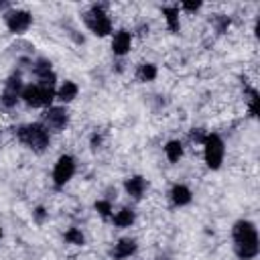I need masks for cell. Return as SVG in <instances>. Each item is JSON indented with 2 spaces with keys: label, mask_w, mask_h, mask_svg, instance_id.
I'll list each match as a JSON object with an SVG mask.
<instances>
[{
  "label": "cell",
  "mask_w": 260,
  "mask_h": 260,
  "mask_svg": "<svg viewBox=\"0 0 260 260\" xmlns=\"http://www.w3.org/2000/svg\"><path fill=\"white\" fill-rule=\"evenodd\" d=\"M250 93V114L256 116L258 114V91L256 89H248Z\"/></svg>",
  "instance_id": "obj_22"
},
{
  "label": "cell",
  "mask_w": 260,
  "mask_h": 260,
  "mask_svg": "<svg viewBox=\"0 0 260 260\" xmlns=\"http://www.w3.org/2000/svg\"><path fill=\"white\" fill-rule=\"evenodd\" d=\"M75 173V160L69 156V154H63L57 165H55V171H53V181L57 187H63Z\"/></svg>",
  "instance_id": "obj_6"
},
{
  "label": "cell",
  "mask_w": 260,
  "mask_h": 260,
  "mask_svg": "<svg viewBox=\"0 0 260 260\" xmlns=\"http://www.w3.org/2000/svg\"><path fill=\"white\" fill-rule=\"evenodd\" d=\"M20 93H22V81H20V75H12V77H8L6 83H4V91H2V104H4L6 108L14 106L16 100L20 98Z\"/></svg>",
  "instance_id": "obj_8"
},
{
  "label": "cell",
  "mask_w": 260,
  "mask_h": 260,
  "mask_svg": "<svg viewBox=\"0 0 260 260\" xmlns=\"http://www.w3.org/2000/svg\"><path fill=\"white\" fill-rule=\"evenodd\" d=\"M183 8L189 10V12H195L201 8V2H183Z\"/></svg>",
  "instance_id": "obj_24"
},
{
  "label": "cell",
  "mask_w": 260,
  "mask_h": 260,
  "mask_svg": "<svg viewBox=\"0 0 260 260\" xmlns=\"http://www.w3.org/2000/svg\"><path fill=\"white\" fill-rule=\"evenodd\" d=\"M0 238H2V232H0Z\"/></svg>",
  "instance_id": "obj_26"
},
{
  "label": "cell",
  "mask_w": 260,
  "mask_h": 260,
  "mask_svg": "<svg viewBox=\"0 0 260 260\" xmlns=\"http://www.w3.org/2000/svg\"><path fill=\"white\" fill-rule=\"evenodd\" d=\"M234 244H236V256L240 260H252L258 256L260 246H258V232L254 223L250 221H238L234 225Z\"/></svg>",
  "instance_id": "obj_1"
},
{
  "label": "cell",
  "mask_w": 260,
  "mask_h": 260,
  "mask_svg": "<svg viewBox=\"0 0 260 260\" xmlns=\"http://www.w3.org/2000/svg\"><path fill=\"white\" fill-rule=\"evenodd\" d=\"M171 201H173L175 205H179V207L191 203V191H189V187H185V185H175V187L171 189Z\"/></svg>",
  "instance_id": "obj_12"
},
{
  "label": "cell",
  "mask_w": 260,
  "mask_h": 260,
  "mask_svg": "<svg viewBox=\"0 0 260 260\" xmlns=\"http://www.w3.org/2000/svg\"><path fill=\"white\" fill-rule=\"evenodd\" d=\"M228 24H230V18L228 16H223V14H217L215 16V30L217 32H223L228 28Z\"/></svg>",
  "instance_id": "obj_23"
},
{
  "label": "cell",
  "mask_w": 260,
  "mask_h": 260,
  "mask_svg": "<svg viewBox=\"0 0 260 260\" xmlns=\"http://www.w3.org/2000/svg\"><path fill=\"white\" fill-rule=\"evenodd\" d=\"M32 71H35V75L41 79V77H45V75H49V73H53L51 71V63L47 61V59H39L35 65H32Z\"/></svg>",
  "instance_id": "obj_19"
},
{
  "label": "cell",
  "mask_w": 260,
  "mask_h": 260,
  "mask_svg": "<svg viewBox=\"0 0 260 260\" xmlns=\"http://www.w3.org/2000/svg\"><path fill=\"white\" fill-rule=\"evenodd\" d=\"M162 14H165V20H167V26L171 32H177L179 30V8L177 6H165L162 8Z\"/></svg>",
  "instance_id": "obj_14"
},
{
  "label": "cell",
  "mask_w": 260,
  "mask_h": 260,
  "mask_svg": "<svg viewBox=\"0 0 260 260\" xmlns=\"http://www.w3.org/2000/svg\"><path fill=\"white\" fill-rule=\"evenodd\" d=\"M132 221H134V211L128 209V207L120 209V211L114 215V223H116L118 228H128Z\"/></svg>",
  "instance_id": "obj_17"
},
{
  "label": "cell",
  "mask_w": 260,
  "mask_h": 260,
  "mask_svg": "<svg viewBox=\"0 0 260 260\" xmlns=\"http://www.w3.org/2000/svg\"><path fill=\"white\" fill-rule=\"evenodd\" d=\"M45 124L51 130H63L67 126V112L63 108H49L45 112Z\"/></svg>",
  "instance_id": "obj_9"
},
{
  "label": "cell",
  "mask_w": 260,
  "mask_h": 260,
  "mask_svg": "<svg viewBox=\"0 0 260 260\" xmlns=\"http://www.w3.org/2000/svg\"><path fill=\"white\" fill-rule=\"evenodd\" d=\"M136 77H138L140 81H152V79L156 77V67H154L152 63H142V65L138 67V71H136Z\"/></svg>",
  "instance_id": "obj_18"
},
{
  "label": "cell",
  "mask_w": 260,
  "mask_h": 260,
  "mask_svg": "<svg viewBox=\"0 0 260 260\" xmlns=\"http://www.w3.org/2000/svg\"><path fill=\"white\" fill-rule=\"evenodd\" d=\"M32 22V16L26 10H12L6 14V26L10 32H24Z\"/></svg>",
  "instance_id": "obj_7"
},
{
  "label": "cell",
  "mask_w": 260,
  "mask_h": 260,
  "mask_svg": "<svg viewBox=\"0 0 260 260\" xmlns=\"http://www.w3.org/2000/svg\"><path fill=\"white\" fill-rule=\"evenodd\" d=\"M35 217H37V221H43V219H45V209H43V207H37Z\"/></svg>",
  "instance_id": "obj_25"
},
{
  "label": "cell",
  "mask_w": 260,
  "mask_h": 260,
  "mask_svg": "<svg viewBox=\"0 0 260 260\" xmlns=\"http://www.w3.org/2000/svg\"><path fill=\"white\" fill-rule=\"evenodd\" d=\"M130 41H132V37L128 30H118L114 35V41H112V51L116 55H126L130 51Z\"/></svg>",
  "instance_id": "obj_10"
},
{
  "label": "cell",
  "mask_w": 260,
  "mask_h": 260,
  "mask_svg": "<svg viewBox=\"0 0 260 260\" xmlns=\"http://www.w3.org/2000/svg\"><path fill=\"white\" fill-rule=\"evenodd\" d=\"M65 242L75 244V246H81V244L85 242V238H83V234H81L77 228H71V230L65 232Z\"/></svg>",
  "instance_id": "obj_20"
},
{
  "label": "cell",
  "mask_w": 260,
  "mask_h": 260,
  "mask_svg": "<svg viewBox=\"0 0 260 260\" xmlns=\"http://www.w3.org/2000/svg\"><path fill=\"white\" fill-rule=\"evenodd\" d=\"M124 187H126V191H128V195H130V197L140 199V197H142V193H144L146 183H144V179H142V177H130V179H126Z\"/></svg>",
  "instance_id": "obj_13"
},
{
  "label": "cell",
  "mask_w": 260,
  "mask_h": 260,
  "mask_svg": "<svg viewBox=\"0 0 260 260\" xmlns=\"http://www.w3.org/2000/svg\"><path fill=\"white\" fill-rule=\"evenodd\" d=\"M83 20H85L87 28H89L93 35H98V37H106L108 32H112V20H110V16L106 14V10H104L102 4L91 6V8L83 14Z\"/></svg>",
  "instance_id": "obj_3"
},
{
  "label": "cell",
  "mask_w": 260,
  "mask_h": 260,
  "mask_svg": "<svg viewBox=\"0 0 260 260\" xmlns=\"http://www.w3.org/2000/svg\"><path fill=\"white\" fill-rule=\"evenodd\" d=\"M165 152H167V158H169L171 162H177V160L183 156V144H181L179 140H171V142H167Z\"/></svg>",
  "instance_id": "obj_16"
},
{
  "label": "cell",
  "mask_w": 260,
  "mask_h": 260,
  "mask_svg": "<svg viewBox=\"0 0 260 260\" xmlns=\"http://www.w3.org/2000/svg\"><path fill=\"white\" fill-rule=\"evenodd\" d=\"M16 136L22 144H26L28 148H32L35 152H43L47 146H49V132H47V126L43 124H26V126H20L16 130Z\"/></svg>",
  "instance_id": "obj_2"
},
{
  "label": "cell",
  "mask_w": 260,
  "mask_h": 260,
  "mask_svg": "<svg viewBox=\"0 0 260 260\" xmlns=\"http://www.w3.org/2000/svg\"><path fill=\"white\" fill-rule=\"evenodd\" d=\"M20 98H22L28 106H32V108H41V106H49V104L53 102V98H55V89H53V87H47V85H39V83H35V85H26V87H22Z\"/></svg>",
  "instance_id": "obj_4"
},
{
  "label": "cell",
  "mask_w": 260,
  "mask_h": 260,
  "mask_svg": "<svg viewBox=\"0 0 260 260\" xmlns=\"http://www.w3.org/2000/svg\"><path fill=\"white\" fill-rule=\"evenodd\" d=\"M95 209H98V213L102 215V217H110V211H112V205H110V201H98L95 203Z\"/></svg>",
  "instance_id": "obj_21"
},
{
  "label": "cell",
  "mask_w": 260,
  "mask_h": 260,
  "mask_svg": "<svg viewBox=\"0 0 260 260\" xmlns=\"http://www.w3.org/2000/svg\"><path fill=\"white\" fill-rule=\"evenodd\" d=\"M203 154L209 169H219L223 162V140L217 134H205L203 140Z\"/></svg>",
  "instance_id": "obj_5"
},
{
  "label": "cell",
  "mask_w": 260,
  "mask_h": 260,
  "mask_svg": "<svg viewBox=\"0 0 260 260\" xmlns=\"http://www.w3.org/2000/svg\"><path fill=\"white\" fill-rule=\"evenodd\" d=\"M61 102H71L75 95H77V85L73 83V81H65L61 87H59V91L55 93Z\"/></svg>",
  "instance_id": "obj_15"
},
{
  "label": "cell",
  "mask_w": 260,
  "mask_h": 260,
  "mask_svg": "<svg viewBox=\"0 0 260 260\" xmlns=\"http://www.w3.org/2000/svg\"><path fill=\"white\" fill-rule=\"evenodd\" d=\"M136 252V242L126 238V240H120L114 248V258L116 260H124V258H130L132 254Z\"/></svg>",
  "instance_id": "obj_11"
}]
</instances>
